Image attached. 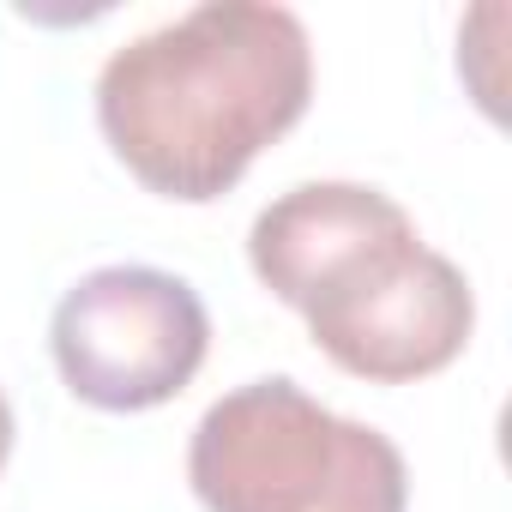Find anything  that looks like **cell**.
<instances>
[{"instance_id": "cell-1", "label": "cell", "mask_w": 512, "mask_h": 512, "mask_svg": "<svg viewBox=\"0 0 512 512\" xmlns=\"http://www.w3.org/2000/svg\"><path fill=\"white\" fill-rule=\"evenodd\" d=\"M308 97L314 49L290 7L205 0L109 55L97 121L151 193L205 205L302 121Z\"/></svg>"}, {"instance_id": "cell-2", "label": "cell", "mask_w": 512, "mask_h": 512, "mask_svg": "<svg viewBox=\"0 0 512 512\" xmlns=\"http://www.w3.org/2000/svg\"><path fill=\"white\" fill-rule=\"evenodd\" d=\"M187 482L205 512H404L410 500L398 446L284 374L247 380L199 416Z\"/></svg>"}, {"instance_id": "cell-3", "label": "cell", "mask_w": 512, "mask_h": 512, "mask_svg": "<svg viewBox=\"0 0 512 512\" xmlns=\"http://www.w3.org/2000/svg\"><path fill=\"white\" fill-rule=\"evenodd\" d=\"M314 344L356 380H422L440 374L476 326V296L464 272L434 253L416 229L374 241L344 272L308 296Z\"/></svg>"}, {"instance_id": "cell-4", "label": "cell", "mask_w": 512, "mask_h": 512, "mask_svg": "<svg viewBox=\"0 0 512 512\" xmlns=\"http://www.w3.org/2000/svg\"><path fill=\"white\" fill-rule=\"evenodd\" d=\"M211 320L187 278L157 266L85 272L49 326V350L73 398L97 410L169 404L205 362Z\"/></svg>"}, {"instance_id": "cell-5", "label": "cell", "mask_w": 512, "mask_h": 512, "mask_svg": "<svg viewBox=\"0 0 512 512\" xmlns=\"http://www.w3.org/2000/svg\"><path fill=\"white\" fill-rule=\"evenodd\" d=\"M416 229L410 211L380 193V187H362V181H302L290 193H278L260 217H253V235H247V260L260 272V284L290 302L296 314L308 308V296L344 272L356 253H368L374 241L386 235H404Z\"/></svg>"}, {"instance_id": "cell-6", "label": "cell", "mask_w": 512, "mask_h": 512, "mask_svg": "<svg viewBox=\"0 0 512 512\" xmlns=\"http://www.w3.org/2000/svg\"><path fill=\"white\" fill-rule=\"evenodd\" d=\"M7 452H13V404L0 392V470H7Z\"/></svg>"}]
</instances>
